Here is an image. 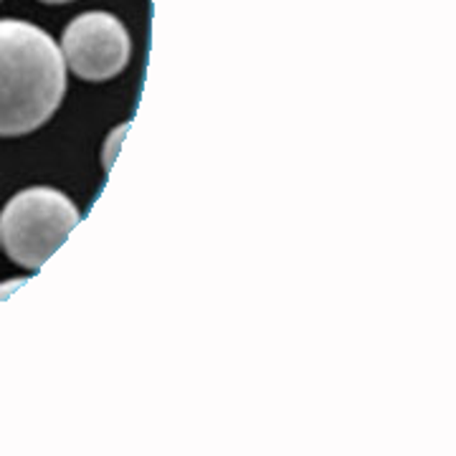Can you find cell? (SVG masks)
<instances>
[{
  "mask_svg": "<svg viewBox=\"0 0 456 456\" xmlns=\"http://www.w3.org/2000/svg\"><path fill=\"white\" fill-rule=\"evenodd\" d=\"M66 94L61 49L44 28L0 18V137L46 125Z\"/></svg>",
  "mask_w": 456,
  "mask_h": 456,
  "instance_id": "1",
  "label": "cell"
},
{
  "mask_svg": "<svg viewBox=\"0 0 456 456\" xmlns=\"http://www.w3.org/2000/svg\"><path fill=\"white\" fill-rule=\"evenodd\" d=\"M79 208L49 185L26 188L0 213V239L5 254L26 269H41L61 248L79 224Z\"/></svg>",
  "mask_w": 456,
  "mask_h": 456,
  "instance_id": "2",
  "label": "cell"
},
{
  "mask_svg": "<svg viewBox=\"0 0 456 456\" xmlns=\"http://www.w3.org/2000/svg\"><path fill=\"white\" fill-rule=\"evenodd\" d=\"M130 33L112 13L89 11L77 16L61 36L64 64L84 82L114 79L130 61Z\"/></svg>",
  "mask_w": 456,
  "mask_h": 456,
  "instance_id": "3",
  "label": "cell"
},
{
  "mask_svg": "<svg viewBox=\"0 0 456 456\" xmlns=\"http://www.w3.org/2000/svg\"><path fill=\"white\" fill-rule=\"evenodd\" d=\"M41 3H51V5H61V3H71V0H41Z\"/></svg>",
  "mask_w": 456,
  "mask_h": 456,
  "instance_id": "4",
  "label": "cell"
}]
</instances>
